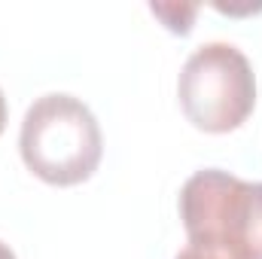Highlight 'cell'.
Masks as SVG:
<instances>
[{
	"mask_svg": "<svg viewBox=\"0 0 262 259\" xmlns=\"http://www.w3.org/2000/svg\"><path fill=\"white\" fill-rule=\"evenodd\" d=\"M180 220L189 244L223 259H262V183L195 171L180 189Z\"/></svg>",
	"mask_w": 262,
	"mask_h": 259,
	"instance_id": "obj_1",
	"label": "cell"
},
{
	"mask_svg": "<svg viewBox=\"0 0 262 259\" xmlns=\"http://www.w3.org/2000/svg\"><path fill=\"white\" fill-rule=\"evenodd\" d=\"M21 162L49 186L85 183L104 156V137L95 113L73 95L52 92L37 98L18 134Z\"/></svg>",
	"mask_w": 262,
	"mask_h": 259,
	"instance_id": "obj_2",
	"label": "cell"
},
{
	"mask_svg": "<svg viewBox=\"0 0 262 259\" xmlns=\"http://www.w3.org/2000/svg\"><path fill=\"white\" fill-rule=\"evenodd\" d=\"M186 119L207 134H226L247 122L256 107V73L232 43H204L186 58L177 79Z\"/></svg>",
	"mask_w": 262,
	"mask_h": 259,
	"instance_id": "obj_3",
	"label": "cell"
},
{
	"mask_svg": "<svg viewBox=\"0 0 262 259\" xmlns=\"http://www.w3.org/2000/svg\"><path fill=\"white\" fill-rule=\"evenodd\" d=\"M149 9L174 34H189L192 31V21H195V15H198V6H192V3L189 6H183V3H152Z\"/></svg>",
	"mask_w": 262,
	"mask_h": 259,
	"instance_id": "obj_4",
	"label": "cell"
},
{
	"mask_svg": "<svg viewBox=\"0 0 262 259\" xmlns=\"http://www.w3.org/2000/svg\"><path fill=\"white\" fill-rule=\"evenodd\" d=\"M174 259H223V256H216V253H210V250H204V247H198V244H186Z\"/></svg>",
	"mask_w": 262,
	"mask_h": 259,
	"instance_id": "obj_5",
	"label": "cell"
},
{
	"mask_svg": "<svg viewBox=\"0 0 262 259\" xmlns=\"http://www.w3.org/2000/svg\"><path fill=\"white\" fill-rule=\"evenodd\" d=\"M6 128V98H3V89H0V134Z\"/></svg>",
	"mask_w": 262,
	"mask_h": 259,
	"instance_id": "obj_6",
	"label": "cell"
},
{
	"mask_svg": "<svg viewBox=\"0 0 262 259\" xmlns=\"http://www.w3.org/2000/svg\"><path fill=\"white\" fill-rule=\"evenodd\" d=\"M0 259H15V253L9 250V244H3V241H0Z\"/></svg>",
	"mask_w": 262,
	"mask_h": 259,
	"instance_id": "obj_7",
	"label": "cell"
}]
</instances>
